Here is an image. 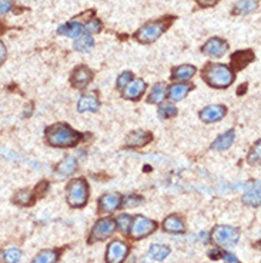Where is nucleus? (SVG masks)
<instances>
[{
  "mask_svg": "<svg viewBox=\"0 0 261 263\" xmlns=\"http://www.w3.org/2000/svg\"><path fill=\"white\" fill-rule=\"evenodd\" d=\"M163 229H164V232H167V233H184L186 232V225H184V220L180 216L170 215L163 222Z\"/></svg>",
  "mask_w": 261,
  "mask_h": 263,
  "instance_id": "nucleus-15",
  "label": "nucleus"
},
{
  "mask_svg": "<svg viewBox=\"0 0 261 263\" xmlns=\"http://www.w3.org/2000/svg\"><path fill=\"white\" fill-rule=\"evenodd\" d=\"M152 133L146 130H134L127 136V145L131 147L144 146L149 142H152Z\"/></svg>",
  "mask_w": 261,
  "mask_h": 263,
  "instance_id": "nucleus-17",
  "label": "nucleus"
},
{
  "mask_svg": "<svg viewBox=\"0 0 261 263\" xmlns=\"http://www.w3.org/2000/svg\"><path fill=\"white\" fill-rule=\"evenodd\" d=\"M2 259H3V262L5 263L20 262V259H22V250H20V249H16V248L8 249V250H5V252H3Z\"/></svg>",
  "mask_w": 261,
  "mask_h": 263,
  "instance_id": "nucleus-30",
  "label": "nucleus"
},
{
  "mask_svg": "<svg viewBox=\"0 0 261 263\" xmlns=\"http://www.w3.org/2000/svg\"><path fill=\"white\" fill-rule=\"evenodd\" d=\"M193 89L189 83H176L168 89V97L174 100V102H180L186 96L189 95V92Z\"/></svg>",
  "mask_w": 261,
  "mask_h": 263,
  "instance_id": "nucleus-20",
  "label": "nucleus"
},
{
  "mask_svg": "<svg viewBox=\"0 0 261 263\" xmlns=\"http://www.w3.org/2000/svg\"><path fill=\"white\" fill-rule=\"evenodd\" d=\"M227 50H228V43L224 39H220V37H211L201 46V51L204 55L214 59L224 56Z\"/></svg>",
  "mask_w": 261,
  "mask_h": 263,
  "instance_id": "nucleus-9",
  "label": "nucleus"
},
{
  "mask_svg": "<svg viewBox=\"0 0 261 263\" xmlns=\"http://www.w3.org/2000/svg\"><path fill=\"white\" fill-rule=\"evenodd\" d=\"M133 79V73L131 72H123V73L119 76L117 79V88L119 89H124Z\"/></svg>",
  "mask_w": 261,
  "mask_h": 263,
  "instance_id": "nucleus-36",
  "label": "nucleus"
},
{
  "mask_svg": "<svg viewBox=\"0 0 261 263\" xmlns=\"http://www.w3.org/2000/svg\"><path fill=\"white\" fill-rule=\"evenodd\" d=\"M255 55L253 50H239L234 51L231 55V66L234 70H241L244 69L247 65H250L251 62H254Z\"/></svg>",
  "mask_w": 261,
  "mask_h": 263,
  "instance_id": "nucleus-13",
  "label": "nucleus"
},
{
  "mask_svg": "<svg viewBox=\"0 0 261 263\" xmlns=\"http://www.w3.org/2000/svg\"><path fill=\"white\" fill-rule=\"evenodd\" d=\"M196 66L182 65L179 66V67H176V69H173L171 77H173L174 81H189V79H191V77L196 74Z\"/></svg>",
  "mask_w": 261,
  "mask_h": 263,
  "instance_id": "nucleus-22",
  "label": "nucleus"
},
{
  "mask_svg": "<svg viewBox=\"0 0 261 263\" xmlns=\"http://www.w3.org/2000/svg\"><path fill=\"white\" fill-rule=\"evenodd\" d=\"M74 170H76V159L73 156H67L57 166V172L60 175L70 176L74 173Z\"/></svg>",
  "mask_w": 261,
  "mask_h": 263,
  "instance_id": "nucleus-29",
  "label": "nucleus"
},
{
  "mask_svg": "<svg viewBox=\"0 0 261 263\" xmlns=\"http://www.w3.org/2000/svg\"><path fill=\"white\" fill-rule=\"evenodd\" d=\"M13 8L12 0H0V15H6Z\"/></svg>",
  "mask_w": 261,
  "mask_h": 263,
  "instance_id": "nucleus-37",
  "label": "nucleus"
},
{
  "mask_svg": "<svg viewBox=\"0 0 261 263\" xmlns=\"http://www.w3.org/2000/svg\"><path fill=\"white\" fill-rule=\"evenodd\" d=\"M177 115V108L170 104V103H166V104H161L159 108V117L161 120H166V119H170V117H174Z\"/></svg>",
  "mask_w": 261,
  "mask_h": 263,
  "instance_id": "nucleus-32",
  "label": "nucleus"
},
{
  "mask_svg": "<svg viewBox=\"0 0 261 263\" xmlns=\"http://www.w3.org/2000/svg\"><path fill=\"white\" fill-rule=\"evenodd\" d=\"M221 255H223V252L220 249H213L210 253H209V256L213 257V259H218V257H221Z\"/></svg>",
  "mask_w": 261,
  "mask_h": 263,
  "instance_id": "nucleus-41",
  "label": "nucleus"
},
{
  "mask_svg": "<svg viewBox=\"0 0 261 263\" xmlns=\"http://www.w3.org/2000/svg\"><path fill=\"white\" fill-rule=\"evenodd\" d=\"M225 113H227V109L223 104H210V106H206L198 116L204 123H214L221 120L225 116Z\"/></svg>",
  "mask_w": 261,
  "mask_h": 263,
  "instance_id": "nucleus-10",
  "label": "nucleus"
},
{
  "mask_svg": "<svg viewBox=\"0 0 261 263\" xmlns=\"http://www.w3.org/2000/svg\"><path fill=\"white\" fill-rule=\"evenodd\" d=\"M170 253H171V249L166 245H152L149 249V256L157 262H163Z\"/></svg>",
  "mask_w": 261,
  "mask_h": 263,
  "instance_id": "nucleus-26",
  "label": "nucleus"
},
{
  "mask_svg": "<svg viewBox=\"0 0 261 263\" xmlns=\"http://www.w3.org/2000/svg\"><path fill=\"white\" fill-rule=\"evenodd\" d=\"M131 222H133V218H131L130 215H127V213H122L120 216H117L116 226L119 227L123 233H129V230H130V226H131Z\"/></svg>",
  "mask_w": 261,
  "mask_h": 263,
  "instance_id": "nucleus-31",
  "label": "nucleus"
},
{
  "mask_svg": "<svg viewBox=\"0 0 261 263\" xmlns=\"http://www.w3.org/2000/svg\"><path fill=\"white\" fill-rule=\"evenodd\" d=\"M146 90V82L141 79H136V81L130 82L126 88L123 89V97L129 99V100H137L140 99Z\"/></svg>",
  "mask_w": 261,
  "mask_h": 263,
  "instance_id": "nucleus-14",
  "label": "nucleus"
},
{
  "mask_svg": "<svg viewBox=\"0 0 261 263\" xmlns=\"http://www.w3.org/2000/svg\"><path fill=\"white\" fill-rule=\"evenodd\" d=\"M173 20V16H167V17H163V19H159V20L147 22L136 32L134 39L138 40L140 43H153L171 26Z\"/></svg>",
  "mask_w": 261,
  "mask_h": 263,
  "instance_id": "nucleus-3",
  "label": "nucleus"
},
{
  "mask_svg": "<svg viewBox=\"0 0 261 263\" xmlns=\"http://www.w3.org/2000/svg\"><path fill=\"white\" fill-rule=\"evenodd\" d=\"M83 138L79 132L73 130L69 124L56 123L46 130V140L56 147H72L77 145Z\"/></svg>",
  "mask_w": 261,
  "mask_h": 263,
  "instance_id": "nucleus-1",
  "label": "nucleus"
},
{
  "mask_svg": "<svg viewBox=\"0 0 261 263\" xmlns=\"http://www.w3.org/2000/svg\"><path fill=\"white\" fill-rule=\"evenodd\" d=\"M258 0H239L233 9V15H248L258 9Z\"/></svg>",
  "mask_w": 261,
  "mask_h": 263,
  "instance_id": "nucleus-21",
  "label": "nucleus"
},
{
  "mask_svg": "<svg viewBox=\"0 0 261 263\" xmlns=\"http://www.w3.org/2000/svg\"><path fill=\"white\" fill-rule=\"evenodd\" d=\"M92 81H93V72L87 66H79L74 69L72 74V83L74 88H86Z\"/></svg>",
  "mask_w": 261,
  "mask_h": 263,
  "instance_id": "nucleus-12",
  "label": "nucleus"
},
{
  "mask_svg": "<svg viewBox=\"0 0 261 263\" xmlns=\"http://www.w3.org/2000/svg\"><path fill=\"white\" fill-rule=\"evenodd\" d=\"M6 59H8V49H6L5 43L0 40V66L6 62Z\"/></svg>",
  "mask_w": 261,
  "mask_h": 263,
  "instance_id": "nucleus-38",
  "label": "nucleus"
},
{
  "mask_svg": "<svg viewBox=\"0 0 261 263\" xmlns=\"http://www.w3.org/2000/svg\"><path fill=\"white\" fill-rule=\"evenodd\" d=\"M203 79L207 85L216 89H225L231 86L236 79L234 72L227 65L209 63L203 69Z\"/></svg>",
  "mask_w": 261,
  "mask_h": 263,
  "instance_id": "nucleus-2",
  "label": "nucleus"
},
{
  "mask_svg": "<svg viewBox=\"0 0 261 263\" xmlns=\"http://www.w3.org/2000/svg\"><path fill=\"white\" fill-rule=\"evenodd\" d=\"M122 203V196L116 193V192H111V193H106L99 199V212L100 213H111L117 211L120 207Z\"/></svg>",
  "mask_w": 261,
  "mask_h": 263,
  "instance_id": "nucleus-11",
  "label": "nucleus"
},
{
  "mask_svg": "<svg viewBox=\"0 0 261 263\" xmlns=\"http://www.w3.org/2000/svg\"><path fill=\"white\" fill-rule=\"evenodd\" d=\"M234 138H236V133L234 130H227L223 135H220L217 139L213 142L211 145V149L213 150H218V152H223V150H227L228 147H231V145L234 143Z\"/></svg>",
  "mask_w": 261,
  "mask_h": 263,
  "instance_id": "nucleus-18",
  "label": "nucleus"
},
{
  "mask_svg": "<svg viewBox=\"0 0 261 263\" xmlns=\"http://www.w3.org/2000/svg\"><path fill=\"white\" fill-rule=\"evenodd\" d=\"M59 260V250L56 249H44L40 250L32 263H56Z\"/></svg>",
  "mask_w": 261,
  "mask_h": 263,
  "instance_id": "nucleus-24",
  "label": "nucleus"
},
{
  "mask_svg": "<svg viewBox=\"0 0 261 263\" xmlns=\"http://www.w3.org/2000/svg\"><path fill=\"white\" fill-rule=\"evenodd\" d=\"M83 28H84L87 32H90V33H100L103 29V24L99 19H92V20H89Z\"/></svg>",
  "mask_w": 261,
  "mask_h": 263,
  "instance_id": "nucleus-35",
  "label": "nucleus"
},
{
  "mask_svg": "<svg viewBox=\"0 0 261 263\" xmlns=\"http://www.w3.org/2000/svg\"><path fill=\"white\" fill-rule=\"evenodd\" d=\"M221 257L224 259L225 263H241L239 260V259L236 257V256L231 255V253H228V252H223V255H221Z\"/></svg>",
  "mask_w": 261,
  "mask_h": 263,
  "instance_id": "nucleus-39",
  "label": "nucleus"
},
{
  "mask_svg": "<svg viewBox=\"0 0 261 263\" xmlns=\"http://www.w3.org/2000/svg\"><path fill=\"white\" fill-rule=\"evenodd\" d=\"M156 229H157V223H156L154 220L138 215V216H136V218L133 219V222H131L129 233H130V236L134 241H140V239L147 238V236H150L152 233H154Z\"/></svg>",
  "mask_w": 261,
  "mask_h": 263,
  "instance_id": "nucleus-6",
  "label": "nucleus"
},
{
  "mask_svg": "<svg viewBox=\"0 0 261 263\" xmlns=\"http://www.w3.org/2000/svg\"><path fill=\"white\" fill-rule=\"evenodd\" d=\"M166 83H157V85H154V88L152 89V93L149 96V103H154V104H157V103H161L164 100V97H166Z\"/></svg>",
  "mask_w": 261,
  "mask_h": 263,
  "instance_id": "nucleus-27",
  "label": "nucleus"
},
{
  "mask_svg": "<svg viewBox=\"0 0 261 263\" xmlns=\"http://www.w3.org/2000/svg\"><path fill=\"white\" fill-rule=\"evenodd\" d=\"M129 245L122 241H113L106 252V262L107 263H123L129 255Z\"/></svg>",
  "mask_w": 261,
  "mask_h": 263,
  "instance_id": "nucleus-8",
  "label": "nucleus"
},
{
  "mask_svg": "<svg viewBox=\"0 0 261 263\" xmlns=\"http://www.w3.org/2000/svg\"><path fill=\"white\" fill-rule=\"evenodd\" d=\"M13 200H15V203H17V205L30 206L33 205V202H35V195H33L32 190L22 189L16 193L15 197H13Z\"/></svg>",
  "mask_w": 261,
  "mask_h": 263,
  "instance_id": "nucleus-28",
  "label": "nucleus"
},
{
  "mask_svg": "<svg viewBox=\"0 0 261 263\" xmlns=\"http://www.w3.org/2000/svg\"><path fill=\"white\" fill-rule=\"evenodd\" d=\"M83 24L79 22H67L65 24H62L57 29L59 35H63V36L72 37V39H76L79 37L80 35H83Z\"/></svg>",
  "mask_w": 261,
  "mask_h": 263,
  "instance_id": "nucleus-19",
  "label": "nucleus"
},
{
  "mask_svg": "<svg viewBox=\"0 0 261 263\" xmlns=\"http://www.w3.org/2000/svg\"><path fill=\"white\" fill-rule=\"evenodd\" d=\"M260 153H261V145H260V140L255 143L251 149V152L248 154V163L250 165H258L260 163Z\"/></svg>",
  "mask_w": 261,
  "mask_h": 263,
  "instance_id": "nucleus-34",
  "label": "nucleus"
},
{
  "mask_svg": "<svg viewBox=\"0 0 261 263\" xmlns=\"http://www.w3.org/2000/svg\"><path fill=\"white\" fill-rule=\"evenodd\" d=\"M66 199L72 207H83L89 197V185L84 179H73L66 188Z\"/></svg>",
  "mask_w": 261,
  "mask_h": 263,
  "instance_id": "nucleus-4",
  "label": "nucleus"
},
{
  "mask_svg": "<svg viewBox=\"0 0 261 263\" xmlns=\"http://www.w3.org/2000/svg\"><path fill=\"white\" fill-rule=\"evenodd\" d=\"M211 239L218 249H231L237 245L240 239V230L237 227L218 225L211 232Z\"/></svg>",
  "mask_w": 261,
  "mask_h": 263,
  "instance_id": "nucleus-5",
  "label": "nucleus"
},
{
  "mask_svg": "<svg viewBox=\"0 0 261 263\" xmlns=\"http://www.w3.org/2000/svg\"><path fill=\"white\" fill-rule=\"evenodd\" d=\"M143 203V197L137 196V195H127V196L122 197V203L120 206L123 207H137Z\"/></svg>",
  "mask_w": 261,
  "mask_h": 263,
  "instance_id": "nucleus-33",
  "label": "nucleus"
},
{
  "mask_svg": "<svg viewBox=\"0 0 261 263\" xmlns=\"http://www.w3.org/2000/svg\"><path fill=\"white\" fill-rule=\"evenodd\" d=\"M201 6L204 8H209V6H213V5H216L217 3V0H197Z\"/></svg>",
  "mask_w": 261,
  "mask_h": 263,
  "instance_id": "nucleus-40",
  "label": "nucleus"
},
{
  "mask_svg": "<svg viewBox=\"0 0 261 263\" xmlns=\"http://www.w3.org/2000/svg\"><path fill=\"white\" fill-rule=\"evenodd\" d=\"M116 220L104 218L96 222V225L90 232V239L89 243H96V242H103L109 239L111 234L116 232Z\"/></svg>",
  "mask_w": 261,
  "mask_h": 263,
  "instance_id": "nucleus-7",
  "label": "nucleus"
},
{
  "mask_svg": "<svg viewBox=\"0 0 261 263\" xmlns=\"http://www.w3.org/2000/svg\"><path fill=\"white\" fill-rule=\"evenodd\" d=\"M73 47H74V50L86 53V51H90L95 47V40H93V37L90 36L89 33H83L79 37H76V40L73 43Z\"/></svg>",
  "mask_w": 261,
  "mask_h": 263,
  "instance_id": "nucleus-23",
  "label": "nucleus"
},
{
  "mask_svg": "<svg viewBox=\"0 0 261 263\" xmlns=\"http://www.w3.org/2000/svg\"><path fill=\"white\" fill-rule=\"evenodd\" d=\"M100 106V102L97 99V96L95 93H87L80 97L79 103H77V110L80 113H84V112H96Z\"/></svg>",
  "mask_w": 261,
  "mask_h": 263,
  "instance_id": "nucleus-16",
  "label": "nucleus"
},
{
  "mask_svg": "<svg viewBox=\"0 0 261 263\" xmlns=\"http://www.w3.org/2000/svg\"><path fill=\"white\" fill-rule=\"evenodd\" d=\"M243 200H244L246 205L258 207L260 206V183L257 182L253 188H250V189L247 190Z\"/></svg>",
  "mask_w": 261,
  "mask_h": 263,
  "instance_id": "nucleus-25",
  "label": "nucleus"
}]
</instances>
